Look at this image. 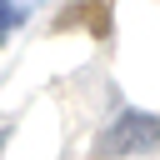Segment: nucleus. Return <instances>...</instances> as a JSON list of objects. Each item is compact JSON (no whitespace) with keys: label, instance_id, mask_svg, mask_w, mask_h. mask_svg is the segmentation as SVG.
<instances>
[{"label":"nucleus","instance_id":"1","mask_svg":"<svg viewBox=\"0 0 160 160\" xmlns=\"http://www.w3.org/2000/svg\"><path fill=\"white\" fill-rule=\"evenodd\" d=\"M150 145H160V120H155L150 110H125V115H115V125L100 135L95 155H100V160H120V155H135V150H150Z\"/></svg>","mask_w":160,"mask_h":160},{"label":"nucleus","instance_id":"2","mask_svg":"<svg viewBox=\"0 0 160 160\" xmlns=\"http://www.w3.org/2000/svg\"><path fill=\"white\" fill-rule=\"evenodd\" d=\"M60 30H90V35H110V0H75V5H65L60 10V20H55Z\"/></svg>","mask_w":160,"mask_h":160},{"label":"nucleus","instance_id":"3","mask_svg":"<svg viewBox=\"0 0 160 160\" xmlns=\"http://www.w3.org/2000/svg\"><path fill=\"white\" fill-rule=\"evenodd\" d=\"M20 20H25V5H20V0H0V40H5Z\"/></svg>","mask_w":160,"mask_h":160},{"label":"nucleus","instance_id":"4","mask_svg":"<svg viewBox=\"0 0 160 160\" xmlns=\"http://www.w3.org/2000/svg\"><path fill=\"white\" fill-rule=\"evenodd\" d=\"M0 145H5V135H0Z\"/></svg>","mask_w":160,"mask_h":160}]
</instances>
